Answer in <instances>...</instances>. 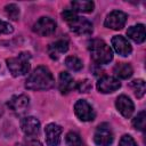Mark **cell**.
<instances>
[{
	"label": "cell",
	"instance_id": "obj_20",
	"mask_svg": "<svg viewBox=\"0 0 146 146\" xmlns=\"http://www.w3.org/2000/svg\"><path fill=\"white\" fill-rule=\"evenodd\" d=\"M130 87H131V89L133 90V94H135V96H136L137 98H141V97L145 95L146 86H145V81H144L143 79H137V80L131 81Z\"/></svg>",
	"mask_w": 146,
	"mask_h": 146
},
{
	"label": "cell",
	"instance_id": "obj_5",
	"mask_svg": "<svg viewBox=\"0 0 146 146\" xmlns=\"http://www.w3.org/2000/svg\"><path fill=\"white\" fill-rule=\"evenodd\" d=\"M114 136L111 127L107 123H102L97 127L94 133V141L97 146H110L113 143Z\"/></svg>",
	"mask_w": 146,
	"mask_h": 146
},
{
	"label": "cell",
	"instance_id": "obj_26",
	"mask_svg": "<svg viewBox=\"0 0 146 146\" xmlns=\"http://www.w3.org/2000/svg\"><path fill=\"white\" fill-rule=\"evenodd\" d=\"M75 88L79 90V92H89L91 90L92 86H91V83H90L89 80H83V81L79 82L75 86Z\"/></svg>",
	"mask_w": 146,
	"mask_h": 146
},
{
	"label": "cell",
	"instance_id": "obj_8",
	"mask_svg": "<svg viewBox=\"0 0 146 146\" xmlns=\"http://www.w3.org/2000/svg\"><path fill=\"white\" fill-rule=\"evenodd\" d=\"M127 18L128 16L125 13L121 10H113L106 16L104 25L112 30H121L125 25Z\"/></svg>",
	"mask_w": 146,
	"mask_h": 146
},
{
	"label": "cell",
	"instance_id": "obj_22",
	"mask_svg": "<svg viewBox=\"0 0 146 146\" xmlns=\"http://www.w3.org/2000/svg\"><path fill=\"white\" fill-rule=\"evenodd\" d=\"M132 125L135 129L139 130V131H144L145 127H146V113L145 111H140L135 119L132 120Z\"/></svg>",
	"mask_w": 146,
	"mask_h": 146
},
{
	"label": "cell",
	"instance_id": "obj_27",
	"mask_svg": "<svg viewBox=\"0 0 146 146\" xmlns=\"http://www.w3.org/2000/svg\"><path fill=\"white\" fill-rule=\"evenodd\" d=\"M13 31H14V29L9 23H7L5 21H0V35L1 34H9Z\"/></svg>",
	"mask_w": 146,
	"mask_h": 146
},
{
	"label": "cell",
	"instance_id": "obj_3",
	"mask_svg": "<svg viewBox=\"0 0 146 146\" xmlns=\"http://www.w3.org/2000/svg\"><path fill=\"white\" fill-rule=\"evenodd\" d=\"M63 19L68 24L72 32L75 34H91L92 33V24L87 18L78 16L72 9H65L62 13Z\"/></svg>",
	"mask_w": 146,
	"mask_h": 146
},
{
	"label": "cell",
	"instance_id": "obj_6",
	"mask_svg": "<svg viewBox=\"0 0 146 146\" xmlns=\"http://www.w3.org/2000/svg\"><path fill=\"white\" fill-rule=\"evenodd\" d=\"M56 22L50 17H40L33 25L32 30L40 36H48L51 35L56 31Z\"/></svg>",
	"mask_w": 146,
	"mask_h": 146
},
{
	"label": "cell",
	"instance_id": "obj_19",
	"mask_svg": "<svg viewBox=\"0 0 146 146\" xmlns=\"http://www.w3.org/2000/svg\"><path fill=\"white\" fill-rule=\"evenodd\" d=\"M72 10L75 13H91L94 10L95 3L92 1H81V0H75L71 2Z\"/></svg>",
	"mask_w": 146,
	"mask_h": 146
},
{
	"label": "cell",
	"instance_id": "obj_2",
	"mask_svg": "<svg viewBox=\"0 0 146 146\" xmlns=\"http://www.w3.org/2000/svg\"><path fill=\"white\" fill-rule=\"evenodd\" d=\"M88 49L90 51L91 59L98 65L108 64L113 59V51L111 47L102 39H92L89 42Z\"/></svg>",
	"mask_w": 146,
	"mask_h": 146
},
{
	"label": "cell",
	"instance_id": "obj_12",
	"mask_svg": "<svg viewBox=\"0 0 146 146\" xmlns=\"http://www.w3.org/2000/svg\"><path fill=\"white\" fill-rule=\"evenodd\" d=\"M112 46L114 48V50L120 55V56H123V57H127L131 54L132 51V47L131 44L129 43V41L122 36V35H114L112 38Z\"/></svg>",
	"mask_w": 146,
	"mask_h": 146
},
{
	"label": "cell",
	"instance_id": "obj_28",
	"mask_svg": "<svg viewBox=\"0 0 146 146\" xmlns=\"http://www.w3.org/2000/svg\"><path fill=\"white\" fill-rule=\"evenodd\" d=\"M24 146H43L38 139H34L32 137H29L24 140Z\"/></svg>",
	"mask_w": 146,
	"mask_h": 146
},
{
	"label": "cell",
	"instance_id": "obj_25",
	"mask_svg": "<svg viewBox=\"0 0 146 146\" xmlns=\"http://www.w3.org/2000/svg\"><path fill=\"white\" fill-rule=\"evenodd\" d=\"M119 146H138V145L130 135H123L120 139Z\"/></svg>",
	"mask_w": 146,
	"mask_h": 146
},
{
	"label": "cell",
	"instance_id": "obj_11",
	"mask_svg": "<svg viewBox=\"0 0 146 146\" xmlns=\"http://www.w3.org/2000/svg\"><path fill=\"white\" fill-rule=\"evenodd\" d=\"M63 129L60 125L56 123H49L44 128L46 133V143L48 146H59L60 144V136Z\"/></svg>",
	"mask_w": 146,
	"mask_h": 146
},
{
	"label": "cell",
	"instance_id": "obj_14",
	"mask_svg": "<svg viewBox=\"0 0 146 146\" xmlns=\"http://www.w3.org/2000/svg\"><path fill=\"white\" fill-rule=\"evenodd\" d=\"M68 50V40L67 39H59L48 46V55L50 56L51 59H58L60 55L66 52Z\"/></svg>",
	"mask_w": 146,
	"mask_h": 146
},
{
	"label": "cell",
	"instance_id": "obj_18",
	"mask_svg": "<svg viewBox=\"0 0 146 146\" xmlns=\"http://www.w3.org/2000/svg\"><path fill=\"white\" fill-rule=\"evenodd\" d=\"M113 72L120 79H128L132 75L133 70H132V66L128 63H117L114 66Z\"/></svg>",
	"mask_w": 146,
	"mask_h": 146
},
{
	"label": "cell",
	"instance_id": "obj_17",
	"mask_svg": "<svg viewBox=\"0 0 146 146\" xmlns=\"http://www.w3.org/2000/svg\"><path fill=\"white\" fill-rule=\"evenodd\" d=\"M127 34L136 43H143L145 41V38H146L145 26L143 24H137V25L130 26L127 31Z\"/></svg>",
	"mask_w": 146,
	"mask_h": 146
},
{
	"label": "cell",
	"instance_id": "obj_10",
	"mask_svg": "<svg viewBox=\"0 0 146 146\" xmlns=\"http://www.w3.org/2000/svg\"><path fill=\"white\" fill-rule=\"evenodd\" d=\"M96 87L97 90L102 94H111L121 88V82L113 76L104 75L98 80Z\"/></svg>",
	"mask_w": 146,
	"mask_h": 146
},
{
	"label": "cell",
	"instance_id": "obj_23",
	"mask_svg": "<svg viewBox=\"0 0 146 146\" xmlns=\"http://www.w3.org/2000/svg\"><path fill=\"white\" fill-rule=\"evenodd\" d=\"M65 141H66L67 146H84V144H83L82 139L80 138V136L74 131H70L66 135Z\"/></svg>",
	"mask_w": 146,
	"mask_h": 146
},
{
	"label": "cell",
	"instance_id": "obj_24",
	"mask_svg": "<svg viewBox=\"0 0 146 146\" xmlns=\"http://www.w3.org/2000/svg\"><path fill=\"white\" fill-rule=\"evenodd\" d=\"M5 11L7 14V16L11 19V21H17L19 18V7L16 3H9L5 7Z\"/></svg>",
	"mask_w": 146,
	"mask_h": 146
},
{
	"label": "cell",
	"instance_id": "obj_15",
	"mask_svg": "<svg viewBox=\"0 0 146 146\" xmlns=\"http://www.w3.org/2000/svg\"><path fill=\"white\" fill-rule=\"evenodd\" d=\"M21 128L26 136H35L40 130V122L34 116H25L21 121Z\"/></svg>",
	"mask_w": 146,
	"mask_h": 146
},
{
	"label": "cell",
	"instance_id": "obj_9",
	"mask_svg": "<svg viewBox=\"0 0 146 146\" xmlns=\"http://www.w3.org/2000/svg\"><path fill=\"white\" fill-rule=\"evenodd\" d=\"M8 107L17 115H22L24 113H26L29 106H30V98L26 95H16L13 96L8 103H7Z\"/></svg>",
	"mask_w": 146,
	"mask_h": 146
},
{
	"label": "cell",
	"instance_id": "obj_16",
	"mask_svg": "<svg viewBox=\"0 0 146 146\" xmlns=\"http://www.w3.org/2000/svg\"><path fill=\"white\" fill-rule=\"evenodd\" d=\"M73 88H75V84H74V80L71 76V74L67 72H60L59 79H58V89L60 94L66 95L70 91H72Z\"/></svg>",
	"mask_w": 146,
	"mask_h": 146
},
{
	"label": "cell",
	"instance_id": "obj_7",
	"mask_svg": "<svg viewBox=\"0 0 146 146\" xmlns=\"http://www.w3.org/2000/svg\"><path fill=\"white\" fill-rule=\"evenodd\" d=\"M74 113L79 120L83 122L92 121L96 117L95 110L86 99H79L74 105Z\"/></svg>",
	"mask_w": 146,
	"mask_h": 146
},
{
	"label": "cell",
	"instance_id": "obj_21",
	"mask_svg": "<svg viewBox=\"0 0 146 146\" xmlns=\"http://www.w3.org/2000/svg\"><path fill=\"white\" fill-rule=\"evenodd\" d=\"M65 65H66L67 68H70L71 71H74V72H78V71L82 70V67H83L82 60L79 57H76V56H68V57H66Z\"/></svg>",
	"mask_w": 146,
	"mask_h": 146
},
{
	"label": "cell",
	"instance_id": "obj_4",
	"mask_svg": "<svg viewBox=\"0 0 146 146\" xmlns=\"http://www.w3.org/2000/svg\"><path fill=\"white\" fill-rule=\"evenodd\" d=\"M30 59L31 54L29 51H22L16 57H10L6 59L7 67L13 76L25 75L30 71Z\"/></svg>",
	"mask_w": 146,
	"mask_h": 146
},
{
	"label": "cell",
	"instance_id": "obj_1",
	"mask_svg": "<svg viewBox=\"0 0 146 146\" xmlns=\"http://www.w3.org/2000/svg\"><path fill=\"white\" fill-rule=\"evenodd\" d=\"M55 86V79L46 66H38L26 79L25 88L29 90H48Z\"/></svg>",
	"mask_w": 146,
	"mask_h": 146
},
{
	"label": "cell",
	"instance_id": "obj_13",
	"mask_svg": "<svg viewBox=\"0 0 146 146\" xmlns=\"http://www.w3.org/2000/svg\"><path fill=\"white\" fill-rule=\"evenodd\" d=\"M115 106H116V110L127 119L130 117L135 111V105L132 100L125 95H121L116 98Z\"/></svg>",
	"mask_w": 146,
	"mask_h": 146
}]
</instances>
